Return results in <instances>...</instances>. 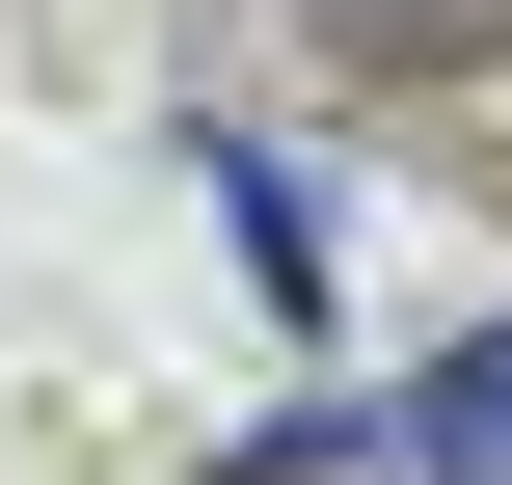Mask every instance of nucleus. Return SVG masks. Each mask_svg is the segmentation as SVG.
Segmentation results:
<instances>
[{
    "mask_svg": "<svg viewBox=\"0 0 512 485\" xmlns=\"http://www.w3.org/2000/svg\"><path fill=\"white\" fill-rule=\"evenodd\" d=\"M216 216H243V270H270V297H324V216H297V162H243V135H216Z\"/></svg>",
    "mask_w": 512,
    "mask_h": 485,
    "instance_id": "nucleus-3",
    "label": "nucleus"
},
{
    "mask_svg": "<svg viewBox=\"0 0 512 485\" xmlns=\"http://www.w3.org/2000/svg\"><path fill=\"white\" fill-rule=\"evenodd\" d=\"M378 459H405V485H512V324H486V351H432V378L378 405Z\"/></svg>",
    "mask_w": 512,
    "mask_h": 485,
    "instance_id": "nucleus-2",
    "label": "nucleus"
},
{
    "mask_svg": "<svg viewBox=\"0 0 512 485\" xmlns=\"http://www.w3.org/2000/svg\"><path fill=\"white\" fill-rule=\"evenodd\" d=\"M486 27H512V0H297V54L378 81V108H405V81H486Z\"/></svg>",
    "mask_w": 512,
    "mask_h": 485,
    "instance_id": "nucleus-1",
    "label": "nucleus"
}]
</instances>
